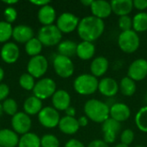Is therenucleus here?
Instances as JSON below:
<instances>
[{"label":"nucleus","mask_w":147,"mask_h":147,"mask_svg":"<svg viewBox=\"0 0 147 147\" xmlns=\"http://www.w3.org/2000/svg\"><path fill=\"white\" fill-rule=\"evenodd\" d=\"M78 34L83 41L93 42L102 36L105 29L103 20L93 16L84 17L78 27Z\"/></svg>","instance_id":"nucleus-1"},{"label":"nucleus","mask_w":147,"mask_h":147,"mask_svg":"<svg viewBox=\"0 0 147 147\" xmlns=\"http://www.w3.org/2000/svg\"><path fill=\"white\" fill-rule=\"evenodd\" d=\"M85 116L96 123H103L109 118V107L97 99L88 100L84 107Z\"/></svg>","instance_id":"nucleus-2"},{"label":"nucleus","mask_w":147,"mask_h":147,"mask_svg":"<svg viewBox=\"0 0 147 147\" xmlns=\"http://www.w3.org/2000/svg\"><path fill=\"white\" fill-rule=\"evenodd\" d=\"M99 81L97 78L92 74H81L77 77L73 83L74 90L77 93L83 96H89L94 94L98 90Z\"/></svg>","instance_id":"nucleus-3"},{"label":"nucleus","mask_w":147,"mask_h":147,"mask_svg":"<svg viewBox=\"0 0 147 147\" xmlns=\"http://www.w3.org/2000/svg\"><path fill=\"white\" fill-rule=\"evenodd\" d=\"M140 45V38L134 30L121 32L118 37V46L126 53L136 52Z\"/></svg>","instance_id":"nucleus-4"},{"label":"nucleus","mask_w":147,"mask_h":147,"mask_svg":"<svg viewBox=\"0 0 147 147\" xmlns=\"http://www.w3.org/2000/svg\"><path fill=\"white\" fill-rule=\"evenodd\" d=\"M62 33L55 25L43 26L38 33V40L42 45L52 47L60 43Z\"/></svg>","instance_id":"nucleus-5"},{"label":"nucleus","mask_w":147,"mask_h":147,"mask_svg":"<svg viewBox=\"0 0 147 147\" xmlns=\"http://www.w3.org/2000/svg\"><path fill=\"white\" fill-rule=\"evenodd\" d=\"M33 91L34 96L40 100H44L53 96L56 92V84L53 79L45 78L35 84Z\"/></svg>","instance_id":"nucleus-6"},{"label":"nucleus","mask_w":147,"mask_h":147,"mask_svg":"<svg viewBox=\"0 0 147 147\" xmlns=\"http://www.w3.org/2000/svg\"><path fill=\"white\" fill-rule=\"evenodd\" d=\"M53 68L55 72L63 78H68L74 72V65L71 59L63 55H57L53 59Z\"/></svg>","instance_id":"nucleus-7"},{"label":"nucleus","mask_w":147,"mask_h":147,"mask_svg":"<svg viewBox=\"0 0 147 147\" xmlns=\"http://www.w3.org/2000/svg\"><path fill=\"white\" fill-rule=\"evenodd\" d=\"M40 124L47 128H53L59 126L60 117L58 110L52 107H46L40 110L38 115Z\"/></svg>","instance_id":"nucleus-8"},{"label":"nucleus","mask_w":147,"mask_h":147,"mask_svg":"<svg viewBox=\"0 0 147 147\" xmlns=\"http://www.w3.org/2000/svg\"><path fill=\"white\" fill-rule=\"evenodd\" d=\"M79 18L70 12L62 13L57 20V27L61 33H71L78 28Z\"/></svg>","instance_id":"nucleus-9"},{"label":"nucleus","mask_w":147,"mask_h":147,"mask_svg":"<svg viewBox=\"0 0 147 147\" xmlns=\"http://www.w3.org/2000/svg\"><path fill=\"white\" fill-rule=\"evenodd\" d=\"M121 128V123L109 117L102 125L103 141L106 142L107 144L114 143L120 133Z\"/></svg>","instance_id":"nucleus-10"},{"label":"nucleus","mask_w":147,"mask_h":147,"mask_svg":"<svg viewBox=\"0 0 147 147\" xmlns=\"http://www.w3.org/2000/svg\"><path fill=\"white\" fill-rule=\"evenodd\" d=\"M127 77L134 82L141 81L147 77V60L145 59H135L128 67Z\"/></svg>","instance_id":"nucleus-11"},{"label":"nucleus","mask_w":147,"mask_h":147,"mask_svg":"<svg viewBox=\"0 0 147 147\" xmlns=\"http://www.w3.org/2000/svg\"><path fill=\"white\" fill-rule=\"evenodd\" d=\"M48 67L47 59L42 55H37L32 57L28 64V71L34 78H40L43 76Z\"/></svg>","instance_id":"nucleus-12"},{"label":"nucleus","mask_w":147,"mask_h":147,"mask_svg":"<svg viewBox=\"0 0 147 147\" xmlns=\"http://www.w3.org/2000/svg\"><path fill=\"white\" fill-rule=\"evenodd\" d=\"M11 125L17 134H26L31 128V120L25 113H16L11 120Z\"/></svg>","instance_id":"nucleus-13"},{"label":"nucleus","mask_w":147,"mask_h":147,"mask_svg":"<svg viewBox=\"0 0 147 147\" xmlns=\"http://www.w3.org/2000/svg\"><path fill=\"white\" fill-rule=\"evenodd\" d=\"M130 115L129 107L123 102H116L109 108V117L120 123L128 120Z\"/></svg>","instance_id":"nucleus-14"},{"label":"nucleus","mask_w":147,"mask_h":147,"mask_svg":"<svg viewBox=\"0 0 147 147\" xmlns=\"http://www.w3.org/2000/svg\"><path fill=\"white\" fill-rule=\"evenodd\" d=\"M92 16L99 19H105L112 14V8L109 2L104 0H94L90 7Z\"/></svg>","instance_id":"nucleus-15"},{"label":"nucleus","mask_w":147,"mask_h":147,"mask_svg":"<svg viewBox=\"0 0 147 147\" xmlns=\"http://www.w3.org/2000/svg\"><path fill=\"white\" fill-rule=\"evenodd\" d=\"M120 86L117 81L112 78H104L99 81L98 90L105 96H114L119 91Z\"/></svg>","instance_id":"nucleus-16"},{"label":"nucleus","mask_w":147,"mask_h":147,"mask_svg":"<svg viewBox=\"0 0 147 147\" xmlns=\"http://www.w3.org/2000/svg\"><path fill=\"white\" fill-rule=\"evenodd\" d=\"M52 102L56 110H66L70 107L71 96L69 93L64 90H56L52 96Z\"/></svg>","instance_id":"nucleus-17"},{"label":"nucleus","mask_w":147,"mask_h":147,"mask_svg":"<svg viewBox=\"0 0 147 147\" xmlns=\"http://www.w3.org/2000/svg\"><path fill=\"white\" fill-rule=\"evenodd\" d=\"M20 55V51L18 47L13 42H8L3 45L1 50V58L2 59L8 63L13 64L15 63Z\"/></svg>","instance_id":"nucleus-18"},{"label":"nucleus","mask_w":147,"mask_h":147,"mask_svg":"<svg viewBox=\"0 0 147 147\" xmlns=\"http://www.w3.org/2000/svg\"><path fill=\"white\" fill-rule=\"evenodd\" d=\"M110 4L112 12L120 17L128 16L134 9L133 0H113L110 2Z\"/></svg>","instance_id":"nucleus-19"},{"label":"nucleus","mask_w":147,"mask_h":147,"mask_svg":"<svg viewBox=\"0 0 147 147\" xmlns=\"http://www.w3.org/2000/svg\"><path fill=\"white\" fill-rule=\"evenodd\" d=\"M59 127L62 133L71 135L76 134L80 127L78 120L75 117L65 116L60 119L59 123Z\"/></svg>","instance_id":"nucleus-20"},{"label":"nucleus","mask_w":147,"mask_h":147,"mask_svg":"<svg viewBox=\"0 0 147 147\" xmlns=\"http://www.w3.org/2000/svg\"><path fill=\"white\" fill-rule=\"evenodd\" d=\"M33 29L26 25H18L13 28L12 36L17 42L27 43L33 38Z\"/></svg>","instance_id":"nucleus-21"},{"label":"nucleus","mask_w":147,"mask_h":147,"mask_svg":"<svg viewBox=\"0 0 147 147\" xmlns=\"http://www.w3.org/2000/svg\"><path fill=\"white\" fill-rule=\"evenodd\" d=\"M108 69H109V60L102 56L96 57L92 60L90 64L91 74L96 78L103 76L107 72Z\"/></svg>","instance_id":"nucleus-22"},{"label":"nucleus","mask_w":147,"mask_h":147,"mask_svg":"<svg viewBox=\"0 0 147 147\" xmlns=\"http://www.w3.org/2000/svg\"><path fill=\"white\" fill-rule=\"evenodd\" d=\"M56 12L55 9L49 4L41 7L38 12V19L40 23L44 26L53 25V22L55 21Z\"/></svg>","instance_id":"nucleus-23"},{"label":"nucleus","mask_w":147,"mask_h":147,"mask_svg":"<svg viewBox=\"0 0 147 147\" xmlns=\"http://www.w3.org/2000/svg\"><path fill=\"white\" fill-rule=\"evenodd\" d=\"M96 47L92 42L89 41H82L78 44L77 47V55L79 59L83 60H89L92 59L95 55Z\"/></svg>","instance_id":"nucleus-24"},{"label":"nucleus","mask_w":147,"mask_h":147,"mask_svg":"<svg viewBox=\"0 0 147 147\" xmlns=\"http://www.w3.org/2000/svg\"><path fill=\"white\" fill-rule=\"evenodd\" d=\"M19 144L17 134L9 129L0 130V146L2 147H15Z\"/></svg>","instance_id":"nucleus-25"},{"label":"nucleus","mask_w":147,"mask_h":147,"mask_svg":"<svg viewBox=\"0 0 147 147\" xmlns=\"http://www.w3.org/2000/svg\"><path fill=\"white\" fill-rule=\"evenodd\" d=\"M23 108L25 112L28 115H35L40 112L42 109V102L41 100L37 98L36 96L28 97L23 104Z\"/></svg>","instance_id":"nucleus-26"},{"label":"nucleus","mask_w":147,"mask_h":147,"mask_svg":"<svg viewBox=\"0 0 147 147\" xmlns=\"http://www.w3.org/2000/svg\"><path fill=\"white\" fill-rule=\"evenodd\" d=\"M77 47H78L77 43H75L72 40H66L59 44L58 51L60 55H63L71 59V57L77 55Z\"/></svg>","instance_id":"nucleus-27"},{"label":"nucleus","mask_w":147,"mask_h":147,"mask_svg":"<svg viewBox=\"0 0 147 147\" xmlns=\"http://www.w3.org/2000/svg\"><path fill=\"white\" fill-rule=\"evenodd\" d=\"M120 90L125 96H132L136 92V84L135 82L128 78L127 76L123 78L120 82Z\"/></svg>","instance_id":"nucleus-28"},{"label":"nucleus","mask_w":147,"mask_h":147,"mask_svg":"<svg viewBox=\"0 0 147 147\" xmlns=\"http://www.w3.org/2000/svg\"><path fill=\"white\" fill-rule=\"evenodd\" d=\"M133 30L137 32H145L147 30V13L140 12L133 18Z\"/></svg>","instance_id":"nucleus-29"},{"label":"nucleus","mask_w":147,"mask_h":147,"mask_svg":"<svg viewBox=\"0 0 147 147\" xmlns=\"http://www.w3.org/2000/svg\"><path fill=\"white\" fill-rule=\"evenodd\" d=\"M19 147H40V139L33 133L23 134L19 140Z\"/></svg>","instance_id":"nucleus-30"},{"label":"nucleus","mask_w":147,"mask_h":147,"mask_svg":"<svg viewBox=\"0 0 147 147\" xmlns=\"http://www.w3.org/2000/svg\"><path fill=\"white\" fill-rule=\"evenodd\" d=\"M135 124L139 130L147 133V105L140 109L135 115Z\"/></svg>","instance_id":"nucleus-31"},{"label":"nucleus","mask_w":147,"mask_h":147,"mask_svg":"<svg viewBox=\"0 0 147 147\" xmlns=\"http://www.w3.org/2000/svg\"><path fill=\"white\" fill-rule=\"evenodd\" d=\"M25 50L28 55L32 57L37 56L40 54V53L42 50V44L38 40V38H32L30 40H28L26 43Z\"/></svg>","instance_id":"nucleus-32"},{"label":"nucleus","mask_w":147,"mask_h":147,"mask_svg":"<svg viewBox=\"0 0 147 147\" xmlns=\"http://www.w3.org/2000/svg\"><path fill=\"white\" fill-rule=\"evenodd\" d=\"M13 33V28L10 23L7 22H0V42L7 41Z\"/></svg>","instance_id":"nucleus-33"},{"label":"nucleus","mask_w":147,"mask_h":147,"mask_svg":"<svg viewBox=\"0 0 147 147\" xmlns=\"http://www.w3.org/2000/svg\"><path fill=\"white\" fill-rule=\"evenodd\" d=\"M19 84L22 86V88H23V89H25L27 90H33L34 87V85H35L34 77H32L28 73H24V74H22L20 77Z\"/></svg>","instance_id":"nucleus-34"},{"label":"nucleus","mask_w":147,"mask_h":147,"mask_svg":"<svg viewBox=\"0 0 147 147\" xmlns=\"http://www.w3.org/2000/svg\"><path fill=\"white\" fill-rule=\"evenodd\" d=\"M41 147H59V141L56 136L53 134H46L40 140Z\"/></svg>","instance_id":"nucleus-35"},{"label":"nucleus","mask_w":147,"mask_h":147,"mask_svg":"<svg viewBox=\"0 0 147 147\" xmlns=\"http://www.w3.org/2000/svg\"><path fill=\"white\" fill-rule=\"evenodd\" d=\"M3 110L9 115H15L17 111V104L15 100L9 98L6 99L3 103Z\"/></svg>","instance_id":"nucleus-36"},{"label":"nucleus","mask_w":147,"mask_h":147,"mask_svg":"<svg viewBox=\"0 0 147 147\" xmlns=\"http://www.w3.org/2000/svg\"><path fill=\"white\" fill-rule=\"evenodd\" d=\"M118 25L122 32L132 30L133 29V19L129 16H121L118 20Z\"/></svg>","instance_id":"nucleus-37"},{"label":"nucleus","mask_w":147,"mask_h":147,"mask_svg":"<svg viewBox=\"0 0 147 147\" xmlns=\"http://www.w3.org/2000/svg\"><path fill=\"white\" fill-rule=\"evenodd\" d=\"M134 133L132 129L127 128V129H125L121 133V144L129 146V145H131L134 142Z\"/></svg>","instance_id":"nucleus-38"},{"label":"nucleus","mask_w":147,"mask_h":147,"mask_svg":"<svg viewBox=\"0 0 147 147\" xmlns=\"http://www.w3.org/2000/svg\"><path fill=\"white\" fill-rule=\"evenodd\" d=\"M4 16L6 19V22L10 23L15 22L17 16V12L13 7H8L4 10Z\"/></svg>","instance_id":"nucleus-39"},{"label":"nucleus","mask_w":147,"mask_h":147,"mask_svg":"<svg viewBox=\"0 0 147 147\" xmlns=\"http://www.w3.org/2000/svg\"><path fill=\"white\" fill-rule=\"evenodd\" d=\"M134 7L140 11L146 9L147 0H134Z\"/></svg>","instance_id":"nucleus-40"},{"label":"nucleus","mask_w":147,"mask_h":147,"mask_svg":"<svg viewBox=\"0 0 147 147\" xmlns=\"http://www.w3.org/2000/svg\"><path fill=\"white\" fill-rule=\"evenodd\" d=\"M9 92V87L4 84H0V101L5 99L8 96Z\"/></svg>","instance_id":"nucleus-41"},{"label":"nucleus","mask_w":147,"mask_h":147,"mask_svg":"<svg viewBox=\"0 0 147 147\" xmlns=\"http://www.w3.org/2000/svg\"><path fill=\"white\" fill-rule=\"evenodd\" d=\"M65 147H85V146L81 141L75 139H71L66 142Z\"/></svg>","instance_id":"nucleus-42"},{"label":"nucleus","mask_w":147,"mask_h":147,"mask_svg":"<svg viewBox=\"0 0 147 147\" xmlns=\"http://www.w3.org/2000/svg\"><path fill=\"white\" fill-rule=\"evenodd\" d=\"M87 147H109V145L102 140H95L91 141Z\"/></svg>","instance_id":"nucleus-43"},{"label":"nucleus","mask_w":147,"mask_h":147,"mask_svg":"<svg viewBox=\"0 0 147 147\" xmlns=\"http://www.w3.org/2000/svg\"><path fill=\"white\" fill-rule=\"evenodd\" d=\"M78 124H79V127H86L88 125V122H89V119L84 115V116H81L79 117V119L78 120Z\"/></svg>","instance_id":"nucleus-44"},{"label":"nucleus","mask_w":147,"mask_h":147,"mask_svg":"<svg viewBox=\"0 0 147 147\" xmlns=\"http://www.w3.org/2000/svg\"><path fill=\"white\" fill-rule=\"evenodd\" d=\"M65 113H66V116H70V117H75L76 115V109L73 108V107H69L66 110H65Z\"/></svg>","instance_id":"nucleus-45"},{"label":"nucleus","mask_w":147,"mask_h":147,"mask_svg":"<svg viewBox=\"0 0 147 147\" xmlns=\"http://www.w3.org/2000/svg\"><path fill=\"white\" fill-rule=\"evenodd\" d=\"M33 4H35V5H39V6H40V7H43V6H45V5H47V4H49V3H50V1H48V0H45V1H35V0H32V1H30Z\"/></svg>","instance_id":"nucleus-46"},{"label":"nucleus","mask_w":147,"mask_h":147,"mask_svg":"<svg viewBox=\"0 0 147 147\" xmlns=\"http://www.w3.org/2000/svg\"><path fill=\"white\" fill-rule=\"evenodd\" d=\"M93 2H94V0H82L81 3L85 7H90L91 4L93 3Z\"/></svg>","instance_id":"nucleus-47"},{"label":"nucleus","mask_w":147,"mask_h":147,"mask_svg":"<svg viewBox=\"0 0 147 147\" xmlns=\"http://www.w3.org/2000/svg\"><path fill=\"white\" fill-rule=\"evenodd\" d=\"M3 3H6V4H14V3H18V1H16V0H11V1H3Z\"/></svg>","instance_id":"nucleus-48"},{"label":"nucleus","mask_w":147,"mask_h":147,"mask_svg":"<svg viewBox=\"0 0 147 147\" xmlns=\"http://www.w3.org/2000/svg\"><path fill=\"white\" fill-rule=\"evenodd\" d=\"M3 76H4V71H3V70L0 67V82H1L2 79L3 78Z\"/></svg>","instance_id":"nucleus-49"},{"label":"nucleus","mask_w":147,"mask_h":147,"mask_svg":"<svg viewBox=\"0 0 147 147\" xmlns=\"http://www.w3.org/2000/svg\"><path fill=\"white\" fill-rule=\"evenodd\" d=\"M114 147H129L128 146H126V145H123V144H118V145H116L115 146H114Z\"/></svg>","instance_id":"nucleus-50"},{"label":"nucleus","mask_w":147,"mask_h":147,"mask_svg":"<svg viewBox=\"0 0 147 147\" xmlns=\"http://www.w3.org/2000/svg\"><path fill=\"white\" fill-rule=\"evenodd\" d=\"M3 106L0 104V116L2 115V113H3Z\"/></svg>","instance_id":"nucleus-51"},{"label":"nucleus","mask_w":147,"mask_h":147,"mask_svg":"<svg viewBox=\"0 0 147 147\" xmlns=\"http://www.w3.org/2000/svg\"><path fill=\"white\" fill-rule=\"evenodd\" d=\"M146 102H147V92H146Z\"/></svg>","instance_id":"nucleus-52"},{"label":"nucleus","mask_w":147,"mask_h":147,"mask_svg":"<svg viewBox=\"0 0 147 147\" xmlns=\"http://www.w3.org/2000/svg\"><path fill=\"white\" fill-rule=\"evenodd\" d=\"M135 147H144V146H135Z\"/></svg>","instance_id":"nucleus-53"},{"label":"nucleus","mask_w":147,"mask_h":147,"mask_svg":"<svg viewBox=\"0 0 147 147\" xmlns=\"http://www.w3.org/2000/svg\"><path fill=\"white\" fill-rule=\"evenodd\" d=\"M0 147H2V146H0Z\"/></svg>","instance_id":"nucleus-54"}]
</instances>
